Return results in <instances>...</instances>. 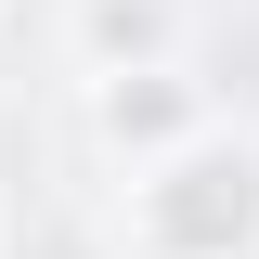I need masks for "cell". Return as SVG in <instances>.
<instances>
[{
    "instance_id": "1",
    "label": "cell",
    "mask_w": 259,
    "mask_h": 259,
    "mask_svg": "<svg viewBox=\"0 0 259 259\" xmlns=\"http://www.w3.org/2000/svg\"><path fill=\"white\" fill-rule=\"evenodd\" d=\"M130 246L143 259H246L259 246V143L194 130L182 156L130 168Z\"/></svg>"
},
{
    "instance_id": "2",
    "label": "cell",
    "mask_w": 259,
    "mask_h": 259,
    "mask_svg": "<svg viewBox=\"0 0 259 259\" xmlns=\"http://www.w3.org/2000/svg\"><path fill=\"white\" fill-rule=\"evenodd\" d=\"M91 130L117 143L130 168H156V156H182L194 130H207V104H194L182 65H130V78H91Z\"/></svg>"
},
{
    "instance_id": "3",
    "label": "cell",
    "mask_w": 259,
    "mask_h": 259,
    "mask_svg": "<svg viewBox=\"0 0 259 259\" xmlns=\"http://www.w3.org/2000/svg\"><path fill=\"white\" fill-rule=\"evenodd\" d=\"M78 52H91V78L168 65L182 52V0H78Z\"/></svg>"
},
{
    "instance_id": "4",
    "label": "cell",
    "mask_w": 259,
    "mask_h": 259,
    "mask_svg": "<svg viewBox=\"0 0 259 259\" xmlns=\"http://www.w3.org/2000/svg\"><path fill=\"white\" fill-rule=\"evenodd\" d=\"M0 259H117V233H104V221H78L65 194H39V207H13Z\"/></svg>"
}]
</instances>
